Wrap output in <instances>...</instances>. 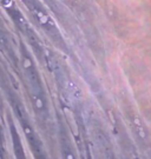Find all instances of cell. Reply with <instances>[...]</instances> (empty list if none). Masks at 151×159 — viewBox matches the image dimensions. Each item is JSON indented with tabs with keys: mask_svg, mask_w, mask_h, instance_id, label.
<instances>
[{
	"mask_svg": "<svg viewBox=\"0 0 151 159\" xmlns=\"http://www.w3.org/2000/svg\"><path fill=\"white\" fill-rule=\"evenodd\" d=\"M67 159H73V156H71V154H67Z\"/></svg>",
	"mask_w": 151,
	"mask_h": 159,
	"instance_id": "2",
	"label": "cell"
},
{
	"mask_svg": "<svg viewBox=\"0 0 151 159\" xmlns=\"http://www.w3.org/2000/svg\"><path fill=\"white\" fill-rule=\"evenodd\" d=\"M64 111H65L66 119L68 120V125H70V127H71V130H72L73 134H74V136H77V134H78V125H77V123H76V119H74V117H73L72 111H70L68 108H65Z\"/></svg>",
	"mask_w": 151,
	"mask_h": 159,
	"instance_id": "1",
	"label": "cell"
}]
</instances>
